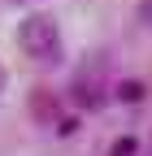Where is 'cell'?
Here are the masks:
<instances>
[{
	"mask_svg": "<svg viewBox=\"0 0 152 156\" xmlns=\"http://www.w3.org/2000/svg\"><path fill=\"white\" fill-rule=\"evenodd\" d=\"M135 152H139L135 134H122V139H113V147H109V156H135Z\"/></svg>",
	"mask_w": 152,
	"mask_h": 156,
	"instance_id": "cell-2",
	"label": "cell"
},
{
	"mask_svg": "<svg viewBox=\"0 0 152 156\" xmlns=\"http://www.w3.org/2000/svg\"><path fill=\"white\" fill-rule=\"evenodd\" d=\"M56 39H61V30H56V17H48V13H31L17 26V44L35 61H52L56 56Z\"/></svg>",
	"mask_w": 152,
	"mask_h": 156,
	"instance_id": "cell-1",
	"label": "cell"
},
{
	"mask_svg": "<svg viewBox=\"0 0 152 156\" xmlns=\"http://www.w3.org/2000/svg\"><path fill=\"white\" fill-rule=\"evenodd\" d=\"M0 91H5V65H0Z\"/></svg>",
	"mask_w": 152,
	"mask_h": 156,
	"instance_id": "cell-5",
	"label": "cell"
},
{
	"mask_svg": "<svg viewBox=\"0 0 152 156\" xmlns=\"http://www.w3.org/2000/svg\"><path fill=\"white\" fill-rule=\"evenodd\" d=\"M139 22L152 26V0H139Z\"/></svg>",
	"mask_w": 152,
	"mask_h": 156,
	"instance_id": "cell-4",
	"label": "cell"
},
{
	"mask_svg": "<svg viewBox=\"0 0 152 156\" xmlns=\"http://www.w3.org/2000/svg\"><path fill=\"white\" fill-rule=\"evenodd\" d=\"M118 100L122 104H139L143 100V83H118Z\"/></svg>",
	"mask_w": 152,
	"mask_h": 156,
	"instance_id": "cell-3",
	"label": "cell"
}]
</instances>
